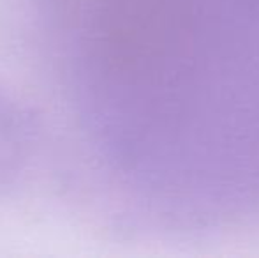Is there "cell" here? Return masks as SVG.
I'll return each mask as SVG.
<instances>
[{
    "mask_svg": "<svg viewBox=\"0 0 259 258\" xmlns=\"http://www.w3.org/2000/svg\"><path fill=\"white\" fill-rule=\"evenodd\" d=\"M14 104L0 94V182L16 172L23 152V124Z\"/></svg>",
    "mask_w": 259,
    "mask_h": 258,
    "instance_id": "6da1fadb",
    "label": "cell"
}]
</instances>
